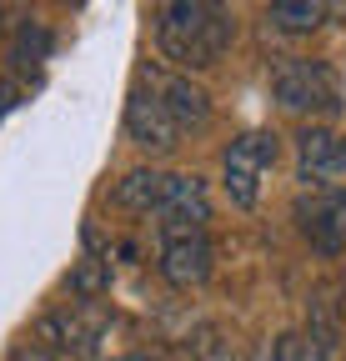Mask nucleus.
<instances>
[{"label":"nucleus","instance_id":"f257e3e1","mask_svg":"<svg viewBox=\"0 0 346 361\" xmlns=\"http://www.w3.org/2000/svg\"><path fill=\"white\" fill-rule=\"evenodd\" d=\"M151 30L171 66L211 71L236 40L231 0H151Z\"/></svg>","mask_w":346,"mask_h":361},{"label":"nucleus","instance_id":"f03ea898","mask_svg":"<svg viewBox=\"0 0 346 361\" xmlns=\"http://www.w3.org/2000/svg\"><path fill=\"white\" fill-rule=\"evenodd\" d=\"M271 96L281 111L291 116H321L331 121L341 111V75L336 66L326 61H311V56H286L276 71H271Z\"/></svg>","mask_w":346,"mask_h":361},{"label":"nucleus","instance_id":"7ed1b4c3","mask_svg":"<svg viewBox=\"0 0 346 361\" xmlns=\"http://www.w3.org/2000/svg\"><path fill=\"white\" fill-rule=\"evenodd\" d=\"M156 261H161V276L171 286H201L211 276V236H206V226H156Z\"/></svg>","mask_w":346,"mask_h":361},{"label":"nucleus","instance_id":"20e7f679","mask_svg":"<svg viewBox=\"0 0 346 361\" xmlns=\"http://www.w3.org/2000/svg\"><path fill=\"white\" fill-rule=\"evenodd\" d=\"M276 166V135L271 130H246L226 146L221 156V180L226 196L236 206H256V191H261V176Z\"/></svg>","mask_w":346,"mask_h":361},{"label":"nucleus","instance_id":"39448f33","mask_svg":"<svg viewBox=\"0 0 346 361\" xmlns=\"http://www.w3.org/2000/svg\"><path fill=\"white\" fill-rule=\"evenodd\" d=\"M125 135H131V146H141L146 156H171L181 146V126L171 121V111L161 106L156 85L146 75H136L131 96H125Z\"/></svg>","mask_w":346,"mask_h":361},{"label":"nucleus","instance_id":"423d86ee","mask_svg":"<svg viewBox=\"0 0 346 361\" xmlns=\"http://www.w3.org/2000/svg\"><path fill=\"white\" fill-rule=\"evenodd\" d=\"M296 226L307 246L326 261H336L346 251V191L341 186H316L311 196L296 201Z\"/></svg>","mask_w":346,"mask_h":361},{"label":"nucleus","instance_id":"0eeeda50","mask_svg":"<svg viewBox=\"0 0 346 361\" xmlns=\"http://www.w3.org/2000/svg\"><path fill=\"white\" fill-rule=\"evenodd\" d=\"M101 336H106V311L91 306V301H70V306L51 311L46 322H40V346H51L61 361L66 356L70 361L75 356H96Z\"/></svg>","mask_w":346,"mask_h":361},{"label":"nucleus","instance_id":"6e6552de","mask_svg":"<svg viewBox=\"0 0 346 361\" xmlns=\"http://www.w3.org/2000/svg\"><path fill=\"white\" fill-rule=\"evenodd\" d=\"M141 75L156 85L161 106L171 111V121L181 126V135H186V130H206V121H211V96H206V90H201L186 71H156V66H146Z\"/></svg>","mask_w":346,"mask_h":361},{"label":"nucleus","instance_id":"1a4fd4ad","mask_svg":"<svg viewBox=\"0 0 346 361\" xmlns=\"http://www.w3.org/2000/svg\"><path fill=\"white\" fill-rule=\"evenodd\" d=\"M346 171V135H336V130H321V126H311V130H301V141H296V180L301 186H331V180Z\"/></svg>","mask_w":346,"mask_h":361},{"label":"nucleus","instance_id":"9d476101","mask_svg":"<svg viewBox=\"0 0 346 361\" xmlns=\"http://www.w3.org/2000/svg\"><path fill=\"white\" fill-rule=\"evenodd\" d=\"M156 226H206L211 221V191L201 176H166V191L156 201Z\"/></svg>","mask_w":346,"mask_h":361},{"label":"nucleus","instance_id":"9b49d317","mask_svg":"<svg viewBox=\"0 0 346 361\" xmlns=\"http://www.w3.org/2000/svg\"><path fill=\"white\" fill-rule=\"evenodd\" d=\"M161 191H166V171H156V166H136V171H125V176L116 180L111 201H116L121 211H131V216H151L156 201H161Z\"/></svg>","mask_w":346,"mask_h":361},{"label":"nucleus","instance_id":"f8f14e48","mask_svg":"<svg viewBox=\"0 0 346 361\" xmlns=\"http://www.w3.org/2000/svg\"><path fill=\"white\" fill-rule=\"evenodd\" d=\"M331 20V0H271V25L286 35H311Z\"/></svg>","mask_w":346,"mask_h":361},{"label":"nucleus","instance_id":"ddd939ff","mask_svg":"<svg viewBox=\"0 0 346 361\" xmlns=\"http://www.w3.org/2000/svg\"><path fill=\"white\" fill-rule=\"evenodd\" d=\"M51 56V30H40V25H20L16 30V40H11V61L25 71V66H35V61H46Z\"/></svg>","mask_w":346,"mask_h":361},{"label":"nucleus","instance_id":"4468645a","mask_svg":"<svg viewBox=\"0 0 346 361\" xmlns=\"http://www.w3.org/2000/svg\"><path fill=\"white\" fill-rule=\"evenodd\" d=\"M11 361H61V356H56L51 346H40V341H25V346H20Z\"/></svg>","mask_w":346,"mask_h":361},{"label":"nucleus","instance_id":"2eb2a0df","mask_svg":"<svg viewBox=\"0 0 346 361\" xmlns=\"http://www.w3.org/2000/svg\"><path fill=\"white\" fill-rule=\"evenodd\" d=\"M11 106H16V90H11V85H6V80H0V116H6V111H11Z\"/></svg>","mask_w":346,"mask_h":361},{"label":"nucleus","instance_id":"dca6fc26","mask_svg":"<svg viewBox=\"0 0 346 361\" xmlns=\"http://www.w3.org/2000/svg\"><path fill=\"white\" fill-rule=\"evenodd\" d=\"M111 361H161V356H146V351H125V356H111Z\"/></svg>","mask_w":346,"mask_h":361},{"label":"nucleus","instance_id":"f3484780","mask_svg":"<svg viewBox=\"0 0 346 361\" xmlns=\"http://www.w3.org/2000/svg\"><path fill=\"white\" fill-rule=\"evenodd\" d=\"M201 361H236V356H226V351H206Z\"/></svg>","mask_w":346,"mask_h":361},{"label":"nucleus","instance_id":"a211bd4d","mask_svg":"<svg viewBox=\"0 0 346 361\" xmlns=\"http://www.w3.org/2000/svg\"><path fill=\"white\" fill-rule=\"evenodd\" d=\"M61 6H80V0H61Z\"/></svg>","mask_w":346,"mask_h":361},{"label":"nucleus","instance_id":"6ab92c4d","mask_svg":"<svg viewBox=\"0 0 346 361\" xmlns=\"http://www.w3.org/2000/svg\"><path fill=\"white\" fill-rule=\"evenodd\" d=\"M341 361H346V351H341Z\"/></svg>","mask_w":346,"mask_h":361}]
</instances>
